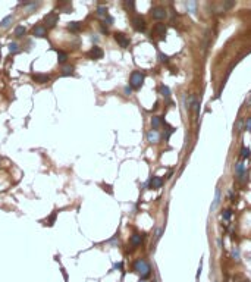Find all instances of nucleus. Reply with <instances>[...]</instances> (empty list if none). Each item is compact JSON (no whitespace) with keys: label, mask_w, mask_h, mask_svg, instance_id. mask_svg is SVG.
I'll return each instance as SVG.
<instances>
[{"label":"nucleus","mask_w":251,"mask_h":282,"mask_svg":"<svg viewBox=\"0 0 251 282\" xmlns=\"http://www.w3.org/2000/svg\"><path fill=\"white\" fill-rule=\"evenodd\" d=\"M134 269H135L137 273L141 275V278H147V276L150 275V264L147 263L144 259H138V260H135V263H134Z\"/></svg>","instance_id":"nucleus-1"},{"label":"nucleus","mask_w":251,"mask_h":282,"mask_svg":"<svg viewBox=\"0 0 251 282\" xmlns=\"http://www.w3.org/2000/svg\"><path fill=\"white\" fill-rule=\"evenodd\" d=\"M144 82V73H141L140 70H134L131 73V78H129V85L134 90H138V88L143 87Z\"/></svg>","instance_id":"nucleus-2"},{"label":"nucleus","mask_w":251,"mask_h":282,"mask_svg":"<svg viewBox=\"0 0 251 282\" xmlns=\"http://www.w3.org/2000/svg\"><path fill=\"white\" fill-rule=\"evenodd\" d=\"M44 22H46L47 28H52V27H54V25L59 22V15H57L56 12H50V13H47V15L44 16Z\"/></svg>","instance_id":"nucleus-3"},{"label":"nucleus","mask_w":251,"mask_h":282,"mask_svg":"<svg viewBox=\"0 0 251 282\" xmlns=\"http://www.w3.org/2000/svg\"><path fill=\"white\" fill-rule=\"evenodd\" d=\"M103 54H104V52H103V50H101L98 46H94L90 52L87 53V56H88L90 59H93V60H98V59H101V57H103Z\"/></svg>","instance_id":"nucleus-4"},{"label":"nucleus","mask_w":251,"mask_h":282,"mask_svg":"<svg viewBox=\"0 0 251 282\" xmlns=\"http://www.w3.org/2000/svg\"><path fill=\"white\" fill-rule=\"evenodd\" d=\"M132 27L135 31H144L145 30V21L141 16H134L132 18Z\"/></svg>","instance_id":"nucleus-5"},{"label":"nucleus","mask_w":251,"mask_h":282,"mask_svg":"<svg viewBox=\"0 0 251 282\" xmlns=\"http://www.w3.org/2000/svg\"><path fill=\"white\" fill-rule=\"evenodd\" d=\"M115 40H116V43H118L121 47H124V49L129 46V38H128L125 34H122V33H115Z\"/></svg>","instance_id":"nucleus-6"},{"label":"nucleus","mask_w":251,"mask_h":282,"mask_svg":"<svg viewBox=\"0 0 251 282\" xmlns=\"http://www.w3.org/2000/svg\"><path fill=\"white\" fill-rule=\"evenodd\" d=\"M166 31H167V28H166V25H164V24H156V25H154V28H153V33H154V35L160 37L161 40L164 38Z\"/></svg>","instance_id":"nucleus-7"},{"label":"nucleus","mask_w":251,"mask_h":282,"mask_svg":"<svg viewBox=\"0 0 251 282\" xmlns=\"http://www.w3.org/2000/svg\"><path fill=\"white\" fill-rule=\"evenodd\" d=\"M49 79H50V76L47 73H34L33 75V81L37 84H46V82H49Z\"/></svg>","instance_id":"nucleus-8"},{"label":"nucleus","mask_w":251,"mask_h":282,"mask_svg":"<svg viewBox=\"0 0 251 282\" xmlns=\"http://www.w3.org/2000/svg\"><path fill=\"white\" fill-rule=\"evenodd\" d=\"M235 171H236V176H238V178H239L241 181H244V179H245L247 171H245V165H244L242 162L236 163V168H235Z\"/></svg>","instance_id":"nucleus-9"},{"label":"nucleus","mask_w":251,"mask_h":282,"mask_svg":"<svg viewBox=\"0 0 251 282\" xmlns=\"http://www.w3.org/2000/svg\"><path fill=\"white\" fill-rule=\"evenodd\" d=\"M151 15H153V18L154 19H164L166 18V10L163 9V7H154L153 10H151Z\"/></svg>","instance_id":"nucleus-10"},{"label":"nucleus","mask_w":251,"mask_h":282,"mask_svg":"<svg viewBox=\"0 0 251 282\" xmlns=\"http://www.w3.org/2000/svg\"><path fill=\"white\" fill-rule=\"evenodd\" d=\"M33 34H34V37H46V34H47L46 27L44 25H36L33 28Z\"/></svg>","instance_id":"nucleus-11"},{"label":"nucleus","mask_w":251,"mask_h":282,"mask_svg":"<svg viewBox=\"0 0 251 282\" xmlns=\"http://www.w3.org/2000/svg\"><path fill=\"white\" fill-rule=\"evenodd\" d=\"M161 184H163V181H161L160 176H153V178L150 179V188H153V190L160 188Z\"/></svg>","instance_id":"nucleus-12"},{"label":"nucleus","mask_w":251,"mask_h":282,"mask_svg":"<svg viewBox=\"0 0 251 282\" xmlns=\"http://www.w3.org/2000/svg\"><path fill=\"white\" fill-rule=\"evenodd\" d=\"M141 243H143V237H141L140 234H134V235L131 237V244L134 247L141 246Z\"/></svg>","instance_id":"nucleus-13"},{"label":"nucleus","mask_w":251,"mask_h":282,"mask_svg":"<svg viewBox=\"0 0 251 282\" xmlns=\"http://www.w3.org/2000/svg\"><path fill=\"white\" fill-rule=\"evenodd\" d=\"M147 138H148V141L150 142H157L159 141V138H160V135H159V132L157 131H150L148 134H147Z\"/></svg>","instance_id":"nucleus-14"},{"label":"nucleus","mask_w":251,"mask_h":282,"mask_svg":"<svg viewBox=\"0 0 251 282\" xmlns=\"http://www.w3.org/2000/svg\"><path fill=\"white\" fill-rule=\"evenodd\" d=\"M161 123H164V121H163L161 116H153V119H151V126L154 128V131L160 126Z\"/></svg>","instance_id":"nucleus-15"},{"label":"nucleus","mask_w":251,"mask_h":282,"mask_svg":"<svg viewBox=\"0 0 251 282\" xmlns=\"http://www.w3.org/2000/svg\"><path fill=\"white\" fill-rule=\"evenodd\" d=\"M191 102H193V107H194V112H195V116H198V110H200V102H198L197 96H193L191 97Z\"/></svg>","instance_id":"nucleus-16"},{"label":"nucleus","mask_w":251,"mask_h":282,"mask_svg":"<svg viewBox=\"0 0 251 282\" xmlns=\"http://www.w3.org/2000/svg\"><path fill=\"white\" fill-rule=\"evenodd\" d=\"M68 30H69V31H72V33L79 31V30H81V22H69Z\"/></svg>","instance_id":"nucleus-17"},{"label":"nucleus","mask_w":251,"mask_h":282,"mask_svg":"<svg viewBox=\"0 0 251 282\" xmlns=\"http://www.w3.org/2000/svg\"><path fill=\"white\" fill-rule=\"evenodd\" d=\"M12 21H13V16H12V15H9V16H6L3 21H1L0 27H1V28H7V27L10 25V22H12Z\"/></svg>","instance_id":"nucleus-18"},{"label":"nucleus","mask_w":251,"mask_h":282,"mask_svg":"<svg viewBox=\"0 0 251 282\" xmlns=\"http://www.w3.org/2000/svg\"><path fill=\"white\" fill-rule=\"evenodd\" d=\"M25 33H27V30H25V27H22V25H19V27L15 28V37H24Z\"/></svg>","instance_id":"nucleus-19"},{"label":"nucleus","mask_w":251,"mask_h":282,"mask_svg":"<svg viewBox=\"0 0 251 282\" xmlns=\"http://www.w3.org/2000/svg\"><path fill=\"white\" fill-rule=\"evenodd\" d=\"M219 200H220V190L217 188V190H216V195H215V201H213V204H212V212L216 210V206L219 204Z\"/></svg>","instance_id":"nucleus-20"},{"label":"nucleus","mask_w":251,"mask_h":282,"mask_svg":"<svg viewBox=\"0 0 251 282\" xmlns=\"http://www.w3.org/2000/svg\"><path fill=\"white\" fill-rule=\"evenodd\" d=\"M66 59H68V54H66V53L65 52H57V62H59V63H65Z\"/></svg>","instance_id":"nucleus-21"},{"label":"nucleus","mask_w":251,"mask_h":282,"mask_svg":"<svg viewBox=\"0 0 251 282\" xmlns=\"http://www.w3.org/2000/svg\"><path fill=\"white\" fill-rule=\"evenodd\" d=\"M159 90H160V93H161V96H163V97H166V99H167V97L170 96V90L166 87V85H160V88H159Z\"/></svg>","instance_id":"nucleus-22"},{"label":"nucleus","mask_w":251,"mask_h":282,"mask_svg":"<svg viewBox=\"0 0 251 282\" xmlns=\"http://www.w3.org/2000/svg\"><path fill=\"white\" fill-rule=\"evenodd\" d=\"M97 15H98V16H107V7L98 6V7H97Z\"/></svg>","instance_id":"nucleus-23"},{"label":"nucleus","mask_w":251,"mask_h":282,"mask_svg":"<svg viewBox=\"0 0 251 282\" xmlns=\"http://www.w3.org/2000/svg\"><path fill=\"white\" fill-rule=\"evenodd\" d=\"M56 216H57V210H54L50 216H49V219H47V223L46 225H49V226H52L54 223V220H56Z\"/></svg>","instance_id":"nucleus-24"},{"label":"nucleus","mask_w":251,"mask_h":282,"mask_svg":"<svg viewBox=\"0 0 251 282\" xmlns=\"http://www.w3.org/2000/svg\"><path fill=\"white\" fill-rule=\"evenodd\" d=\"M72 72H73V66H65V68L62 69V75L66 76V75H71Z\"/></svg>","instance_id":"nucleus-25"},{"label":"nucleus","mask_w":251,"mask_h":282,"mask_svg":"<svg viewBox=\"0 0 251 282\" xmlns=\"http://www.w3.org/2000/svg\"><path fill=\"white\" fill-rule=\"evenodd\" d=\"M124 6H125L126 9H131V10L135 9V3H134L132 0H126V1H124Z\"/></svg>","instance_id":"nucleus-26"},{"label":"nucleus","mask_w":251,"mask_h":282,"mask_svg":"<svg viewBox=\"0 0 251 282\" xmlns=\"http://www.w3.org/2000/svg\"><path fill=\"white\" fill-rule=\"evenodd\" d=\"M9 50H10V53H18V44L16 43H10L9 44Z\"/></svg>","instance_id":"nucleus-27"},{"label":"nucleus","mask_w":251,"mask_h":282,"mask_svg":"<svg viewBox=\"0 0 251 282\" xmlns=\"http://www.w3.org/2000/svg\"><path fill=\"white\" fill-rule=\"evenodd\" d=\"M222 216H223V219H225V220H229V219H231V216H232V212H231V210H223V214H222Z\"/></svg>","instance_id":"nucleus-28"},{"label":"nucleus","mask_w":251,"mask_h":282,"mask_svg":"<svg viewBox=\"0 0 251 282\" xmlns=\"http://www.w3.org/2000/svg\"><path fill=\"white\" fill-rule=\"evenodd\" d=\"M103 24H104V25H106V24H107V25H112V24H113V18L106 16V19L103 21Z\"/></svg>","instance_id":"nucleus-29"},{"label":"nucleus","mask_w":251,"mask_h":282,"mask_svg":"<svg viewBox=\"0 0 251 282\" xmlns=\"http://www.w3.org/2000/svg\"><path fill=\"white\" fill-rule=\"evenodd\" d=\"M250 156V151H248V148H242V157H248Z\"/></svg>","instance_id":"nucleus-30"},{"label":"nucleus","mask_w":251,"mask_h":282,"mask_svg":"<svg viewBox=\"0 0 251 282\" xmlns=\"http://www.w3.org/2000/svg\"><path fill=\"white\" fill-rule=\"evenodd\" d=\"M100 28H101V33H103V34H107V27H106V25H104L103 22H101V25H100Z\"/></svg>","instance_id":"nucleus-31"},{"label":"nucleus","mask_w":251,"mask_h":282,"mask_svg":"<svg viewBox=\"0 0 251 282\" xmlns=\"http://www.w3.org/2000/svg\"><path fill=\"white\" fill-rule=\"evenodd\" d=\"M159 57H160L161 62H167V56H166V54H163V53H159Z\"/></svg>","instance_id":"nucleus-32"},{"label":"nucleus","mask_w":251,"mask_h":282,"mask_svg":"<svg viewBox=\"0 0 251 282\" xmlns=\"http://www.w3.org/2000/svg\"><path fill=\"white\" fill-rule=\"evenodd\" d=\"M101 187H103V190H104V191L107 190L109 193L112 194V187H110V185H106V184H101Z\"/></svg>","instance_id":"nucleus-33"},{"label":"nucleus","mask_w":251,"mask_h":282,"mask_svg":"<svg viewBox=\"0 0 251 282\" xmlns=\"http://www.w3.org/2000/svg\"><path fill=\"white\" fill-rule=\"evenodd\" d=\"M245 129H247V131H251V118H248V121H247V126H245Z\"/></svg>","instance_id":"nucleus-34"},{"label":"nucleus","mask_w":251,"mask_h":282,"mask_svg":"<svg viewBox=\"0 0 251 282\" xmlns=\"http://www.w3.org/2000/svg\"><path fill=\"white\" fill-rule=\"evenodd\" d=\"M125 94H126V96H129V94H131V88H129V87L125 88Z\"/></svg>","instance_id":"nucleus-35"},{"label":"nucleus","mask_w":251,"mask_h":282,"mask_svg":"<svg viewBox=\"0 0 251 282\" xmlns=\"http://www.w3.org/2000/svg\"><path fill=\"white\" fill-rule=\"evenodd\" d=\"M239 282H250L248 279H244V281H239Z\"/></svg>","instance_id":"nucleus-36"},{"label":"nucleus","mask_w":251,"mask_h":282,"mask_svg":"<svg viewBox=\"0 0 251 282\" xmlns=\"http://www.w3.org/2000/svg\"><path fill=\"white\" fill-rule=\"evenodd\" d=\"M140 282H145V281H140Z\"/></svg>","instance_id":"nucleus-37"},{"label":"nucleus","mask_w":251,"mask_h":282,"mask_svg":"<svg viewBox=\"0 0 251 282\" xmlns=\"http://www.w3.org/2000/svg\"><path fill=\"white\" fill-rule=\"evenodd\" d=\"M0 59H1V54H0Z\"/></svg>","instance_id":"nucleus-38"},{"label":"nucleus","mask_w":251,"mask_h":282,"mask_svg":"<svg viewBox=\"0 0 251 282\" xmlns=\"http://www.w3.org/2000/svg\"><path fill=\"white\" fill-rule=\"evenodd\" d=\"M250 102H251V99H250Z\"/></svg>","instance_id":"nucleus-39"}]
</instances>
